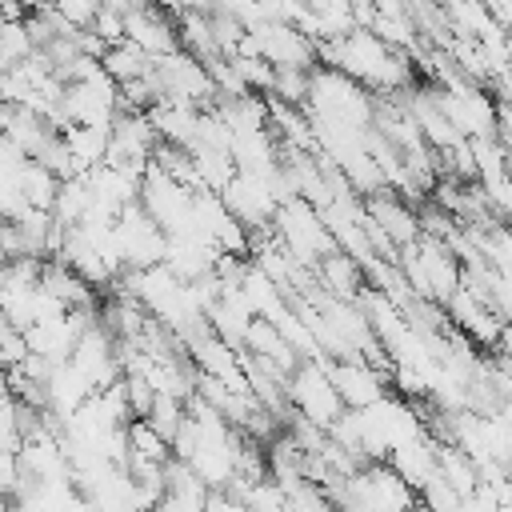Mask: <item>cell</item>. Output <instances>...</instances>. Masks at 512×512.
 I'll return each instance as SVG.
<instances>
[{"instance_id": "6da1fadb", "label": "cell", "mask_w": 512, "mask_h": 512, "mask_svg": "<svg viewBox=\"0 0 512 512\" xmlns=\"http://www.w3.org/2000/svg\"><path fill=\"white\" fill-rule=\"evenodd\" d=\"M284 396H288V408L292 412H300L304 420H312L320 428H328L340 416V408H344V400L336 396V388H332V380L324 372V356L320 360H300L288 372Z\"/></svg>"}, {"instance_id": "7a4b0ae2", "label": "cell", "mask_w": 512, "mask_h": 512, "mask_svg": "<svg viewBox=\"0 0 512 512\" xmlns=\"http://www.w3.org/2000/svg\"><path fill=\"white\" fill-rule=\"evenodd\" d=\"M140 208L160 224V232H184L188 212H192V188H184L180 180H172L168 172H160L152 160L140 172V192H136Z\"/></svg>"}, {"instance_id": "3957f363", "label": "cell", "mask_w": 512, "mask_h": 512, "mask_svg": "<svg viewBox=\"0 0 512 512\" xmlns=\"http://www.w3.org/2000/svg\"><path fill=\"white\" fill-rule=\"evenodd\" d=\"M60 112L72 124H100V128H108L112 116L120 112V104H116V80L104 68L96 76H88V80H68L64 92H60Z\"/></svg>"}, {"instance_id": "277c9868", "label": "cell", "mask_w": 512, "mask_h": 512, "mask_svg": "<svg viewBox=\"0 0 512 512\" xmlns=\"http://www.w3.org/2000/svg\"><path fill=\"white\" fill-rule=\"evenodd\" d=\"M248 32L256 40V56H264L268 64H292V68L316 64V40L288 20H256L248 24Z\"/></svg>"}, {"instance_id": "5b68a950", "label": "cell", "mask_w": 512, "mask_h": 512, "mask_svg": "<svg viewBox=\"0 0 512 512\" xmlns=\"http://www.w3.org/2000/svg\"><path fill=\"white\" fill-rule=\"evenodd\" d=\"M324 372H328L336 396L344 400V408H364V404H372L388 392V376L380 368H372L368 360H360V356H352V360L324 356Z\"/></svg>"}, {"instance_id": "8992f818", "label": "cell", "mask_w": 512, "mask_h": 512, "mask_svg": "<svg viewBox=\"0 0 512 512\" xmlns=\"http://www.w3.org/2000/svg\"><path fill=\"white\" fill-rule=\"evenodd\" d=\"M224 200V208L244 224H268L272 212H276V196L268 188V176H256V172H232V180L216 192Z\"/></svg>"}, {"instance_id": "52a82bcc", "label": "cell", "mask_w": 512, "mask_h": 512, "mask_svg": "<svg viewBox=\"0 0 512 512\" xmlns=\"http://www.w3.org/2000/svg\"><path fill=\"white\" fill-rule=\"evenodd\" d=\"M364 200V212L388 232V240L392 244H412L416 236H420V224H416V208L404 200V196H396L392 188H380V192H368V196H360Z\"/></svg>"}, {"instance_id": "ba28073f", "label": "cell", "mask_w": 512, "mask_h": 512, "mask_svg": "<svg viewBox=\"0 0 512 512\" xmlns=\"http://www.w3.org/2000/svg\"><path fill=\"white\" fill-rule=\"evenodd\" d=\"M124 40H132L148 56H160V52L180 48L176 44V24L168 16H160L152 4H140V8L124 12Z\"/></svg>"}, {"instance_id": "9c48e42d", "label": "cell", "mask_w": 512, "mask_h": 512, "mask_svg": "<svg viewBox=\"0 0 512 512\" xmlns=\"http://www.w3.org/2000/svg\"><path fill=\"white\" fill-rule=\"evenodd\" d=\"M312 276H316V284L328 292V296H336V300H356V292L364 288V272H360V260L356 256H348V252H328V256H320L316 264H312Z\"/></svg>"}, {"instance_id": "30bf717a", "label": "cell", "mask_w": 512, "mask_h": 512, "mask_svg": "<svg viewBox=\"0 0 512 512\" xmlns=\"http://www.w3.org/2000/svg\"><path fill=\"white\" fill-rule=\"evenodd\" d=\"M88 392H92V384L72 368V360L52 364L48 376H44V404H48L56 416H68Z\"/></svg>"}, {"instance_id": "8fae6325", "label": "cell", "mask_w": 512, "mask_h": 512, "mask_svg": "<svg viewBox=\"0 0 512 512\" xmlns=\"http://www.w3.org/2000/svg\"><path fill=\"white\" fill-rule=\"evenodd\" d=\"M108 128H112V124H108ZM108 128H100V124H72V120L60 128V140H64V148H68L76 172H84V168H92V164L104 160Z\"/></svg>"}, {"instance_id": "7c38bea8", "label": "cell", "mask_w": 512, "mask_h": 512, "mask_svg": "<svg viewBox=\"0 0 512 512\" xmlns=\"http://www.w3.org/2000/svg\"><path fill=\"white\" fill-rule=\"evenodd\" d=\"M244 348L256 352V356H268V360L280 364L284 372H292V368L300 364V356L288 348V340L280 336V328H276L272 320H264V316H252V320H248V328H244Z\"/></svg>"}, {"instance_id": "4fadbf2b", "label": "cell", "mask_w": 512, "mask_h": 512, "mask_svg": "<svg viewBox=\"0 0 512 512\" xmlns=\"http://www.w3.org/2000/svg\"><path fill=\"white\" fill-rule=\"evenodd\" d=\"M148 64H152V56H148V52H140L132 40L108 44V48H104V56H100V68H104V72H108L116 84L144 76V72H148Z\"/></svg>"}, {"instance_id": "5bb4252c", "label": "cell", "mask_w": 512, "mask_h": 512, "mask_svg": "<svg viewBox=\"0 0 512 512\" xmlns=\"http://www.w3.org/2000/svg\"><path fill=\"white\" fill-rule=\"evenodd\" d=\"M16 184H20V192H24V200L32 204V208H48L52 212V200H56V184H60V176H52L40 160H24L20 164V172H16Z\"/></svg>"}, {"instance_id": "9a60e30c", "label": "cell", "mask_w": 512, "mask_h": 512, "mask_svg": "<svg viewBox=\"0 0 512 512\" xmlns=\"http://www.w3.org/2000/svg\"><path fill=\"white\" fill-rule=\"evenodd\" d=\"M188 152H192V164H196V172H200L204 188L220 192V188H224V184L232 180L236 164H232V152H228V148H208V144H192Z\"/></svg>"}, {"instance_id": "2e32d148", "label": "cell", "mask_w": 512, "mask_h": 512, "mask_svg": "<svg viewBox=\"0 0 512 512\" xmlns=\"http://www.w3.org/2000/svg\"><path fill=\"white\" fill-rule=\"evenodd\" d=\"M124 432H128V452H140V456H148V460H168L172 452H168V440L144 420V416H132L128 424H124Z\"/></svg>"}, {"instance_id": "e0dca14e", "label": "cell", "mask_w": 512, "mask_h": 512, "mask_svg": "<svg viewBox=\"0 0 512 512\" xmlns=\"http://www.w3.org/2000/svg\"><path fill=\"white\" fill-rule=\"evenodd\" d=\"M224 60L232 64V72L244 80V88H248V92H268V88H272V64H268L264 56L232 52V56H224Z\"/></svg>"}, {"instance_id": "ac0fdd59", "label": "cell", "mask_w": 512, "mask_h": 512, "mask_svg": "<svg viewBox=\"0 0 512 512\" xmlns=\"http://www.w3.org/2000/svg\"><path fill=\"white\" fill-rule=\"evenodd\" d=\"M272 96L288 100V104H304L308 96V68H292V64H272Z\"/></svg>"}, {"instance_id": "d6986e66", "label": "cell", "mask_w": 512, "mask_h": 512, "mask_svg": "<svg viewBox=\"0 0 512 512\" xmlns=\"http://www.w3.org/2000/svg\"><path fill=\"white\" fill-rule=\"evenodd\" d=\"M416 500L428 504V508H436V512H460V492L440 476V468L416 488Z\"/></svg>"}, {"instance_id": "ffe728a7", "label": "cell", "mask_w": 512, "mask_h": 512, "mask_svg": "<svg viewBox=\"0 0 512 512\" xmlns=\"http://www.w3.org/2000/svg\"><path fill=\"white\" fill-rule=\"evenodd\" d=\"M32 48H36V44H32V36H28L24 20H0V52H4L12 64H16V60H24Z\"/></svg>"}, {"instance_id": "44dd1931", "label": "cell", "mask_w": 512, "mask_h": 512, "mask_svg": "<svg viewBox=\"0 0 512 512\" xmlns=\"http://www.w3.org/2000/svg\"><path fill=\"white\" fill-rule=\"evenodd\" d=\"M120 384H124V400H128V408H132V416H144L148 408H152V396H156V388L140 376V372H120Z\"/></svg>"}, {"instance_id": "7402d4cb", "label": "cell", "mask_w": 512, "mask_h": 512, "mask_svg": "<svg viewBox=\"0 0 512 512\" xmlns=\"http://www.w3.org/2000/svg\"><path fill=\"white\" fill-rule=\"evenodd\" d=\"M104 44H120L124 40V12H116V8H96V16H92V24H88Z\"/></svg>"}, {"instance_id": "603a6c76", "label": "cell", "mask_w": 512, "mask_h": 512, "mask_svg": "<svg viewBox=\"0 0 512 512\" xmlns=\"http://www.w3.org/2000/svg\"><path fill=\"white\" fill-rule=\"evenodd\" d=\"M52 8H56L72 28H88L100 4H96V0H52Z\"/></svg>"}, {"instance_id": "cb8c5ba5", "label": "cell", "mask_w": 512, "mask_h": 512, "mask_svg": "<svg viewBox=\"0 0 512 512\" xmlns=\"http://www.w3.org/2000/svg\"><path fill=\"white\" fill-rule=\"evenodd\" d=\"M24 356H28L24 332H20V328H8V332L0 336V368H12V364H20Z\"/></svg>"}, {"instance_id": "d4e9b609", "label": "cell", "mask_w": 512, "mask_h": 512, "mask_svg": "<svg viewBox=\"0 0 512 512\" xmlns=\"http://www.w3.org/2000/svg\"><path fill=\"white\" fill-rule=\"evenodd\" d=\"M20 480V460H16V448H0V496L8 500L12 488Z\"/></svg>"}, {"instance_id": "484cf974", "label": "cell", "mask_w": 512, "mask_h": 512, "mask_svg": "<svg viewBox=\"0 0 512 512\" xmlns=\"http://www.w3.org/2000/svg\"><path fill=\"white\" fill-rule=\"evenodd\" d=\"M260 4V16L264 20H296V12L304 8V0H256Z\"/></svg>"}]
</instances>
